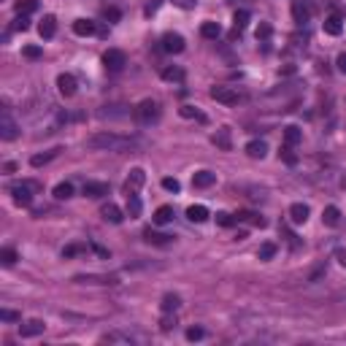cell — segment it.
Listing matches in <instances>:
<instances>
[{"label": "cell", "instance_id": "cell-14", "mask_svg": "<svg viewBox=\"0 0 346 346\" xmlns=\"http://www.w3.org/2000/svg\"><path fill=\"white\" fill-rule=\"evenodd\" d=\"M100 217L105 219V222H111V225H119L122 222V208L117 206V203H105L103 208H100Z\"/></svg>", "mask_w": 346, "mask_h": 346}, {"label": "cell", "instance_id": "cell-37", "mask_svg": "<svg viewBox=\"0 0 346 346\" xmlns=\"http://www.w3.org/2000/svg\"><path fill=\"white\" fill-rule=\"evenodd\" d=\"M38 8V0H16V14H33Z\"/></svg>", "mask_w": 346, "mask_h": 346}, {"label": "cell", "instance_id": "cell-7", "mask_svg": "<svg viewBox=\"0 0 346 346\" xmlns=\"http://www.w3.org/2000/svg\"><path fill=\"white\" fill-rule=\"evenodd\" d=\"M103 65H105L109 71L117 73V71H122L124 65H127V57H124L122 49H109V52L103 54Z\"/></svg>", "mask_w": 346, "mask_h": 346}, {"label": "cell", "instance_id": "cell-3", "mask_svg": "<svg viewBox=\"0 0 346 346\" xmlns=\"http://www.w3.org/2000/svg\"><path fill=\"white\" fill-rule=\"evenodd\" d=\"M76 284H98V287H111V284H119V276L114 273H79L73 276Z\"/></svg>", "mask_w": 346, "mask_h": 346}, {"label": "cell", "instance_id": "cell-10", "mask_svg": "<svg viewBox=\"0 0 346 346\" xmlns=\"http://www.w3.org/2000/svg\"><path fill=\"white\" fill-rule=\"evenodd\" d=\"M292 19L297 25H306L311 19V6L306 0H292Z\"/></svg>", "mask_w": 346, "mask_h": 346}, {"label": "cell", "instance_id": "cell-50", "mask_svg": "<svg viewBox=\"0 0 346 346\" xmlns=\"http://www.w3.org/2000/svg\"><path fill=\"white\" fill-rule=\"evenodd\" d=\"M203 328H189L187 330V341H200V338H203Z\"/></svg>", "mask_w": 346, "mask_h": 346}, {"label": "cell", "instance_id": "cell-25", "mask_svg": "<svg viewBox=\"0 0 346 346\" xmlns=\"http://www.w3.org/2000/svg\"><path fill=\"white\" fill-rule=\"evenodd\" d=\"M100 341L103 343H124V346H130L133 343V335H127V333H105Z\"/></svg>", "mask_w": 346, "mask_h": 346}, {"label": "cell", "instance_id": "cell-28", "mask_svg": "<svg viewBox=\"0 0 346 346\" xmlns=\"http://www.w3.org/2000/svg\"><path fill=\"white\" fill-rule=\"evenodd\" d=\"M200 35H203V38H211V41H217V38L222 35V27H219L217 22H203V27H200Z\"/></svg>", "mask_w": 346, "mask_h": 346}, {"label": "cell", "instance_id": "cell-44", "mask_svg": "<svg viewBox=\"0 0 346 346\" xmlns=\"http://www.w3.org/2000/svg\"><path fill=\"white\" fill-rule=\"evenodd\" d=\"M84 249H86L84 244H71V246H65V249H62V257H76V254H81Z\"/></svg>", "mask_w": 346, "mask_h": 346}, {"label": "cell", "instance_id": "cell-13", "mask_svg": "<svg viewBox=\"0 0 346 346\" xmlns=\"http://www.w3.org/2000/svg\"><path fill=\"white\" fill-rule=\"evenodd\" d=\"M44 330H46V325L41 319H30V322L19 325V335H22V338H35V335H41Z\"/></svg>", "mask_w": 346, "mask_h": 346}, {"label": "cell", "instance_id": "cell-23", "mask_svg": "<svg viewBox=\"0 0 346 346\" xmlns=\"http://www.w3.org/2000/svg\"><path fill=\"white\" fill-rule=\"evenodd\" d=\"M341 30H343V25H341L338 14H333V16L325 19V33H328V35H341Z\"/></svg>", "mask_w": 346, "mask_h": 346}, {"label": "cell", "instance_id": "cell-20", "mask_svg": "<svg viewBox=\"0 0 346 346\" xmlns=\"http://www.w3.org/2000/svg\"><path fill=\"white\" fill-rule=\"evenodd\" d=\"M300 141H303L300 127H297V124H287V127H284V143H287V146H297Z\"/></svg>", "mask_w": 346, "mask_h": 346}, {"label": "cell", "instance_id": "cell-27", "mask_svg": "<svg viewBox=\"0 0 346 346\" xmlns=\"http://www.w3.org/2000/svg\"><path fill=\"white\" fill-rule=\"evenodd\" d=\"M214 143H217L219 149H225V152H230V149H233V141H230V130H227V127L217 130V136H214Z\"/></svg>", "mask_w": 346, "mask_h": 346}, {"label": "cell", "instance_id": "cell-33", "mask_svg": "<svg viewBox=\"0 0 346 346\" xmlns=\"http://www.w3.org/2000/svg\"><path fill=\"white\" fill-rule=\"evenodd\" d=\"M57 155H60V149H52V152H46V155H35V157L30 160V165H33V168H41V165H46L49 160H54Z\"/></svg>", "mask_w": 346, "mask_h": 346}, {"label": "cell", "instance_id": "cell-26", "mask_svg": "<svg viewBox=\"0 0 346 346\" xmlns=\"http://www.w3.org/2000/svg\"><path fill=\"white\" fill-rule=\"evenodd\" d=\"M322 222H325V225H330V227H335V225L341 222V211L335 208V206H328V208L322 211Z\"/></svg>", "mask_w": 346, "mask_h": 346}, {"label": "cell", "instance_id": "cell-29", "mask_svg": "<svg viewBox=\"0 0 346 346\" xmlns=\"http://www.w3.org/2000/svg\"><path fill=\"white\" fill-rule=\"evenodd\" d=\"M168 222H173V208L170 206H160L155 211V225H168Z\"/></svg>", "mask_w": 346, "mask_h": 346}, {"label": "cell", "instance_id": "cell-48", "mask_svg": "<svg viewBox=\"0 0 346 346\" xmlns=\"http://www.w3.org/2000/svg\"><path fill=\"white\" fill-rule=\"evenodd\" d=\"M0 319H3V322H19L22 316H19L16 311H11V309H3V311H0Z\"/></svg>", "mask_w": 346, "mask_h": 346}, {"label": "cell", "instance_id": "cell-18", "mask_svg": "<svg viewBox=\"0 0 346 346\" xmlns=\"http://www.w3.org/2000/svg\"><path fill=\"white\" fill-rule=\"evenodd\" d=\"M246 155L252 160H263L268 155V143L265 141H249L246 143Z\"/></svg>", "mask_w": 346, "mask_h": 346}, {"label": "cell", "instance_id": "cell-4", "mask_svg": "<svg viewBox=\"0 0 346 346\" xmlns=\"http://www.w3.org/2000/svg\"><path fill=\"white\" fill-rule=\"evenodd\" d=\"M35 189H38V184H33V181H22V184H14V187H11L14 203H16V206H30Z\"/></svg>", "mask_w": 346, "mask_h": 346}, {"label": "cell", "instance_id": "cell-6", "mask_svg": "<svg viewBox=\"0 0 346 346\" xmlns=\"http://www.w3.org/2000/svg\"><path fill=\"white\" fill-rule=\"evenodd\" d=\"M211 98L217 103H225V105H235L241 100V92H235L233 86H211Z\"/></svg>", "mask_w": 346, "mask_h": 346}, {"label": "cell", "instance_id": "cell-42", "mask_svg": "<svg viewBox=\"0 0 346 346\" xmlns=\"http://www.w3.org/2000/svg\"><path fill=\"white\" fill-rule=\"evenodd\" d=\"M273 254H276V244H271V241L263 244V246H260V252H257V257H260V260H271Z\"/></svg>", "mask_w": 346, "mask_h": 346}, {"label": "cell", "instance_id": "cell-22", "mask_svg": "<svg viewBox=\"0 0 346 346\" xmlns=\"http://www.w3.org/2000/svg\"><path fill=\"white\" fill-rule=\"evenodd\" d=\"M143 238H146L149 244H155V246H168L173 235H165V233H155V230H152V227H146V230H143Z\"/></svg>", "mask_w": 346, "mask_h": 346}, {"label": "cell", "instance_id": "cell-45", "mask_svg": "<svg viewBox=\"0 0 346 346\" xmlns=\"http://www.w3.org/2000/svg\"><path fill=\"white\" fill-rule=\"evenodd\" d=\"M27 27H30V19H27L25 14H19V16L14 19V30H22V33H25Z\"/></svg>", "mask_w": 346, "mask_h": 346}, {"label": "cell", "instance_id": "cell-17", "mask_svg": "<svg viewBox=\"0 0 346 346\" xmlns=\"http://www.w3.org/2000/svg\"><path fill=\"white\" fill-rule=\"evenodd\" d=\"M217 181V176L211 170H198L195 176H192V187H198V189H206V187H211Z\"/></svg>", "mask_w": 346, "mask_h": 346}, {"label": "cell", "instance_id": "cell-19", "mask_svg": "<svg viewBox=\"0 0 346 346\" xmlns=\"http://www.w3.org/2000/svg\"><path fill=\"white\" fill-rule=\"evenodd\" d=\"M290 219L295 225H303L306 219H309V206H306V203H292L290 206Z\"/></svg>", "mask_w": 346, "mask_h": 346}, {"label": "cell", "instance_id": "cell-46", "mask_svg": "<svg viewBox=\"0 0 346 346\" xmlns=\"http://www.w3.org/2000/svg\"><path fill=\"white\" fill-rule=\"evenodd\" d=\"M271 33H273V27L268 25V22H263V25L257 27V38H260V41H265V38H271Z\"/></svg>", "mask_w": 346, "mask_h": 346}, {"label": "cell", "instance_id": "cell-55", "mask_svg": "<svg viewBox=\"0 0 346 346\" xmlns=\"http://www.w3.org/2000/svg\"><path fill=\"white\" fill-rule=\"evenodd\" d=\"M335 65H338V71L346 73V54H338V60H335Z\"/></svg>", "mask_w": 346, "mask_h": 346}, {"label": "cell", "instance_id": "cell-24", "mask_svg": "<svg viewBox=\"0 0 346 346\" xmlns=\"http://www.w3.org/2000/svg\"><path fill=\"white\" fill-rule=\"evenodd\" d=\"M187 217H189V222H206L211 214H208L206 206H189L187 208Z\"/></svg>", "mask_w": 346, "mask_h": 346}, {"label": "cell", "instance_id": "cell-47", "mask_svg": "<svg viewBox=\"0 0 346 346\" xmlns=\"http://www.w3.org/2000/svg\"><path fill=\"white\" fill-rule=\"evenodd\" d=\"M162 187H165L168 192H179V189H181L179 179H170V176H165V179H162Z\"/></svg>", "mask_w": 346, "mask_h": 346}, {"label": "cell", "instance_id": "cell-8", "mask_svg": "<svg viewBox=\"0 0 346 346\" xmlns=\"http://www.w3.org/2000/svg\"><path fill=\"white\" fill-rule=\"evenodd\" d=\"M160 44H162V52H168V54H179V52H184V38H181L179 33H165Z\"/></svg>", "mask_w": 346, "mask_h": 346}, {"label": "cell", "instance_id": "cell-56", "mask_svg": "<svg viewBox=\"0 0 346 346\" xmlns=\"http://www.w3.org/2000/svg\"><path fill=\"white\" fill-rule=\"evenodd\" d=\"M92 249H95V254H100L103 260H105V257H109V249H103L100 244H92Z\"/></svg>", "mask_w": 346, "mask_h": 346}, {"label": "cell", "instance_id": "cell-1", "mask_svg": "<svg viewBox=\"0 0 346 346\" xmlns=\"http://www.w3.org/2000/svg\"><path fill=\"white\" fill-rule=\"evenodd\" d=\"M90 152H127V149H136L141 146V141L136 136H119V133H95V136L86 138L84 143Z\"/></svg>", "mask_w": 346, "mask_h": 346}, {"label": "cell", "instance_id": "cell-54", "mask_svg": "<svg viewBox=\"0 0 346 346\" xmlns=\"http://www.w3.org/2000/svg\"><path fill=\"white\" fill-rule=\"evenodd\" d=\"M335 260L346 268V246H341V249H335Z\"/></svg>", "mask_w": 346, "mask_h": 346}, {"label": "cell", "instance_id": "cell-16", "mask_svg": "<svg viewBox=\"0 0 346 346\" xmlns=\"http://www.w3.org/2000/svg\"><path fill=\"white\" fill-rule=\"evenodd\" d=\"M95 30H98V27H95L92 19H76V22H73V33H76V35H81V38L95 35Z\"/></svg>", "mask_w": 346, "mask_h": 346}, {"label": "cell", "instance_id": "cell-12", "mask_svg": "<svg viewBox=\"0 0 346 346\" xmlns=\"http://www.w3.org/2000/svg\"><path fill=\"white\" fill-rule=\"evenodd\" d=\"M57 90H60L62 98H73L76 95V79L71 73H60L57 76Z\"/></svg>", "mask_w": 346, "mask_h": 346}, {"label": "cell", "instance_id": "cell-2", "mask_svg": "<svg viewBox=\"0 0 346 346\" xmlns=\"http://www.w3.org/2000/svg\"><path fill=\"white\" fill-rule=\"evenodd\" d=\"M133 117H136L138 124H152V122H157L160 119V105L157 100H141L136 105V111H133Z\"/></svg>", "mask_w": 346, "mask_h": 346}, {"label": "cell", "instance_id": "cell-39", "mask_svg": "<svg viewBox=\"0 0 346 346\" xmlns=\"http://www.w3.org/2000/svg\"><path fill=\"white\" fill-rule=\"evenodd\" d=\"M235 222H238V219L233 214H227V211H219V214H217V225L219 227H233Z\"/></svg>", "mask_w": 346, "mask_h": 346}, {"label": "cell", "instance_id": "cell-35", "mask_svg": "<svg viewBox=\"0 0 346 346\" xmlns=\"http://www.w3.org/2000/svg\"><path fill=\"white\" fill-rule=\"evenodd\" d=\"M16 260H19V254L14 252L11 246H3V249H0V263H3L6 268H8V265H14Z\"/></svg>", "mask_w": 346, "mask_h": 346}, {"label": "cell", "instance_id": "cell-49", "mask_svg": "<svg viewBox=\"0 0 346 346\" xmlns=\"http://www.w3.org/2000/svg\"><path fill=\"white\" fill-rule=\"evenodd\" d=\"M41 54H44L41 46H25V57H30V60H38Z\"/></svg>", "mask_w": 346, "mask_h": 346}, {"label": "cell", "instance_id": "cell-38", "mask_svg": "<svg viewBox=\"0 0 346 346\" xmlns=\"http://www.w3.org/2000/svg\"><path fill=\"white\" fill-rule=\"evenodd\" d=\"M127 214L130 217H141V200H138V195H127Z\"/></svg>", "mask_w": 346, "mask_h": 346}, {"label": "cell", "instance_id": "cell-52", "mask_svg": "<svg viewBox=\"0 0 346 346\" xmlns=\"http://www.w3.org/2000/svg\"><path fill=\"white\" fill-rule=\"evenodd\" d=\"M173 3H176L179 8H195L198 0H173Z\"/></svg>", "mask_w": 346, "mask_h": 346}, {"label": "cell", "instance_id": "cell-32", "mask_svg": "<svg viewBox=\"0 0 346 346\" xmlns=\"http://www.w3.org/2000/svg\"><path fill=\"white\" fill-rule=\"evenodd\" d=\"M71 195H73V184H71V181H62V184L54 187V198L57 200H68Z\"/></svg>", "mask_w": 346, "mask_h": 346}, {"label": "cell", "instance_id": "cell-34", "mask_svg": "<svg viewBox=\"0 0 346 346\" xmlns=\"http://www.w3.org/2000/svg\"><path fill=\"white\" fill-rule=\"evenodd\" d=\"M179 114H181L184 119H198V122H206V117H203V114H200V111L195 109V105H181V109H179Z\"/></svg>", "mask_w": 346, "mask_h": 346}, {"label": "cell", "instance_id": "cell-51", "mask_svg": "<svg viewBox=\"0 0 346 346\" xmlns=\"http://www.w3.org/2000/svg\"><path fill=\"white\" fill-rule=\"evenodd\" d=\"M103 14H105V19H109V22H117V19L122 16V14H119V8H105Z\"/></svg>", "mask_w": 346, "mask_h": 346}, {"label": "cell", "instance_id": "cell-40", "mask_svg": "<svg viewBox=\"0 0 346 346\" xmlns=\"http://www.w3.org/2000/svg\"><path fill=\"white\" fill-rule=\"evenodd\" d=\"M238 219H244V222H252L257 227H265V219L260 214H252V211H244V214H238Z\"/></svg>", "mask_w": 346, "mask_h": 346}, {"label": "cell", "instance_id": "cell-11", "mask_svg": "<svg viewBox=\"0 0 346 346\" xmlns=\"http://www.w3.org/2000/svg\"><path fill=\"white\" fill-rule=\"evenodd\" d=\"M81 192H84V198L98 200V198H103V195H109V184H105V181H86Z\"/></svg>", "mask_w": 346, "mask_h": 346}, {"label": "cell", "instance_id": "cell-15", "mask_svg": "<svg viewBox=\"0 0 346 346\" xmlns=\"http://www.w3.org/2000/svg\"><path fill=\"white\" fill-rule=\"evenodd\" d=\"M127 109H124V105H103V109L98 111V117L100 119H124L127 117Z\"/></svg>", "mask_w": 346, "mask_h": 346}, {"label": "cell", "instance_id": "cell-30", "mask_svg": "<svg viewBox=\"0 0 346 346\" xmlns=\"http://www.w3.org/2000/svg\"><path fill=\"white\" fill-rule=\"evenodd\" d=\"M181 306V300H179V295H165L162 297V303H160V309L165 311V314H173Z\"/></svg>", "mask_w": 346, "mask_h": 346}, {"label": "cell", "instance_id": "cell-43", "mask_svg": "<svg viewBox=\"0 0 346 346\" xmlns=\"http://www.w3.org/2000/svg\"><path fill=\"white\" fill-rule=\"evenodd\" d=\"M282 160L287 162V165H297V155L292 152V146H287V143H284V149H282Z\"/></svg>", "mask_w": 346, "mask_h": 346}, {"label": "cell", "instance_id": "cell-36", "mask_svg": "<svg viewBox=\"0 0 346 346\" xmlns=\"http://www.w3.org/2000/svg\"><path fill=\"white\" fill-rule=\"evenodd\" d=\"M162 81H184V71L181 68H165L162 71Z\"/></svg>", "mask_w": 346, "mask_h": 346}, {"label": "cell", "instance_id": "cell-21", "mask_svg": "<svg viewBox=\"0 0 346 346\" xmlns=\"http://www.w3.org/2000/svg\"><path fill=\"white\" fill-rule=\"evenodd\" d=\"M38 33H41V38H54V33H57V19H54L52 14H46L44 22L38 25Z\"/></svg>", "mask_w": 346, "mask_h": 346}, {"label": "cell", "instance_id": "cell-9", "mask_svg": "<svg viewBox=\"0 0 346 346\" xmlns=\"http://www.w3.org/2000/svg\"><path fill=\"white\" fill-rule=\"evenodd\" d=\"M143 181H146V173H143L141 168H133L127 181H124V192H127V195H136V192L143 187Z\"/></svg>", "mask_w": 346, "mask_h": 346}, {"label": "cell", "instance_id": "cell-41", "mask_svg": "<svg viewBox=\"0 0 346 346\" xmlns=\"http://www.w3.org/2000/svg\"><path fill=\"white\" fill-rule=\"evenodd\" d=\"M325 273H328V260H325V263H319V265L314 268V271H311V276H309V282H311V284H316V282H319V278H322Z\"/></svg>", "mask_w": 346, "mask_h": 346}, {"label": "cell", "instance_id": "cell-31", "mask_svg": "<svg viewBox=\"0 0 346 346\" xmlns=\"http://www.w3.org/2000/svg\"><path fill=\"white\" fill-rule=\"evenodd\" d=\"M233 22H235V30H233V38L238 35L246 27V22H249V11L246 8H241V11H235V16H233Z\"/></svg>", "mask_w": 346, "mask_h": 346}, {"label": "cell", "instance_id": "cell-5", "mask_svg": "<svg viewBox=\"0 0 346 346\" xmlns=\"http://www.w3.org/2000/svg\"><path fill=\"white\" fill-rule=\"evenodd\" d=\"M16 136H19V124L11 119V114H8V109L3 105V111H0V138L14 141Z\"/></svg>", "mask_w": 346, "mask_h": 346}, {"label": "cell", "instance_id": "cell-53", "mask_svg": "<svg viewBox=\"0 0 346 346\" xmlns=\"http://www.w3.org/2000/svg\"><path fill=\"white\" fill-rule=\"evenodd\" d=\"M160 328H162V330H170V328H176V319H173V316H165V319L160 322Z\"/></svg>", "mask_w": 346, "mask_h": 346}]
</instances>
